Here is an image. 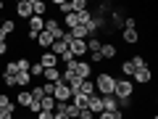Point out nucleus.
Here are the masks:
<instances>
[{
    "label": "nucleus",
    "instance_id": "obj_1",
    "mask_svg": "<svg viewBox=\"0 0 158 119\" xmlns=\"http://www.w3.org/2000/svg\"><path fill=\"white\" fill-rule=\"evenodd\" d=\"M92 82H95L98 95H113V90H116V77H113L111 72H98V77L92 79Z\"/></svg>",
    "mask_w": 158,
    "mask_h": 119
},
{
    "label": "nucleus",
    "instance_id": "obj_2",
    "mask_svg": "<svg viewBox=\"0 0 158 119\" xmlns=\"http://www.w3.org/2000/svg\"><path fill=\"white\" fill-rule=\"evenodd\" d=\"M132 95H135V85H132V79H116L113 98H116V101H129Z\"/></svg>",
    "mask_w": 158,
    "mask_h": 119
},
{
    "label": "nucleus",
    "instance_id": "obj_3",
    "mask_svg": "<svg viewBox=\"0 0 158 119\" xmlns=\"http://www.w3.org/2000/svg\"><path fill=\"white\" fill-rule=\"evenodd\" d=\"M66 72H71V74H77L79 79H90V74H92V66L87 61H71L66 66Z\"/></svg>",
    "mask_w": 158,
    "mask_h": 119
},
{
    "label": "nucleus",
    "instance_id": "obj_4",
    "mask_svg": "<svg viewBox=\"0 0 158 119\" xmlns=\"http://www.w3.org/2000/svg\"><path fill=\"white\" fill-rule=\"evenodd\" d=\"M45 32H48V34H53V40H63L66 29L58 24V19H45Z\"/></svg>",
    "mask_w": 158,
    "mask_h": 119
},
{
    "label": "nucleus",
    "instance_id": "obj_5",
    "mask_svg": "<svg viewBox=\"0 0 158 119\" xmlns=\"http://www.w3.org/2000/svg\"><path fill=\"white\" fill-rule=\"evenodd\" d=\"M37 64L42 69H58V56H53L50 51H42V53H40V58H37Z\"/></svg>",
    "mask_w": 158,
    "mask_h": 119
},
{
    "label": "nucleus",
    "instance_id": "obj_6",
    "mask_svg": "<svg viewBox=\"0 0 158 119\" xmlns=\"http://www.w3.org/2000/svg\"><path fill=\"white\" fill-rule=\"evenodd\" d=\"M69 53L79 61V58L87 53V40H71V42H69Z\"/></svg>",
    "mask_w": 158,
    "mask_h": 119
},
{
    "label": "nucleus",
    "instance_id": "obj_7",
    "mask_svg": "<svg viewBox=\"0 0 158 119\" xmlns=\"http://www.w3.org/2000/svg\"><path fill=\"white\" fill-rule=\"evenodd\" d=\"M53 98H56V103H69V98H71V90H69V87L63 85V82H56Z\"/></svg>",
    "mask_w": 158,
    "mask_h": 119
},
{
    "label": "nucleus",
    "instance_id": "obj_8",
    "mask_svg": "<svg viewBox=\"0 0 158 119\" xmlns=\"http://www.w3.org/2000/svg\"><path fill=\"white\" fill-rule=\"evenodd\" d=\"M132 79H135L137 85H150V79H153V72L148 66H142V69H137L135 74H132Z\"/></svg>",
    "mask_w": 158,
    "mask_h": 119
},
{
    "label": "nucleus",
    "instance_id": "obj_9",
    "mask_svg": "<svg viewBox=\"0 0 158 119\" xmlns=\"http://www.w3.org/2000/svg\"><path fill=\"white\" fill-rule=\"evenodd\" d=\"M29 6H32V16H40V19L48 16V3L45 0H29Z\"/></svg>",
    "mask_w": 158,
    "mask_h": 119
},
{
    "label": "nucleus",
    "instance_id": "obj_10",
    "mask_svg": "<svg viewBox=\"0 0 158 119\" xmlns=\"http://www.w3.org/2000/svg\"><path fill=\"white\" fill-rule=\"evenodd\" d=\"M16 16L19 19H32V6H29V0H19L16 3Z\"/></svg>",
    "mask_w": 158,
    "mask_h": 119
},
{
    "label": "nucleus",
    "instance_id": "obj_11",
    "mask_svg": "<svg viewBox=\"0 0 158 119\" xmlns=\"http://www.w3.org/2000/svg\"><path fill=\"white\" fill-rule=\"evenodd\" d=\"M13 32H16V24H13V19H6V21L0 24V42H3V40H8Z\"/></svg>",
    "mask_w": 158,
    "mask_h": 119
},
{
    "label": "nucleus",
    "instance_id": "obj_12",
    "mask_svg": "<svg viewBox=\"0 0 158 119\" xmlns=\"http://www.w3.org/2000/svg\"><path fill=\"white\" fill-rule=\"evenodd\" d=\"M69 103H71V106H77L79 111H85V108L90 106V98H87V95H82V93H74V95H71V101H69Z\"/></svg>",
    "mask_w": 158,
    "mask_h": 119
},
{
    "label": "nucleus",
    "instance_id": "obj_13",
    "mask_svg": "<svg viewBox=\"0 0 158 119\" xmlns=\"http://www.w3.org/2000/svg\"><path fill=\"white\" fill-rule=\"evenodd\" d=\"M53 42H56V40H53V34H48L45 29H42V32L37 34V45L42 48V51H50V45H53Z\"/></svg>",
    "mask_w": 158,
    "mask_h": 119
},
{
    "label": "nucleus",
    "instance_id": "obj_14",
    "mask_svg": "<svg viewBox=\"0 0 158 119\" xmlns=\"http://www.w3.org/2000/svg\"><path fill=\"white\" fill-rule=\"evenodd\" d=\"M42 29H45V19H40V16H32V19H29V29H27V32L40 34Z\"/></svg>",
    "mask_w": 158,
    "mask_h": 119
},
{
    "label": "nucleus",
    "instance_id": "obj_15",
    "mask_svg": "<svg viewBox=\"0 0 158 119\" xmlns=\"http://www.w3.org/2000/svg\"><path fill=\"white\" fill-rule=\"evenodd\" d=\"M16 87L29 90V87H32V74H29V72H19L16 74Z\"/></svg>",
    "mask_w": 158,
    "mask_h": 119
},
{
    "label": "nucleus",
    "instance_id": "obj_16",
    "mask_svg": "<svg viewBox=\"0 0 158 119\" xmlns=\"http://www.w3.org/2000/svg\"><path fill=\"white\" fill-rule=\"evenodd\" d=\"M116 45H113V42H103L100 45V56H103V61H106V58H116Z\"/></svg>",
    "mask_w": 158,
    "mask_h": 119
},
{
    "label": "nucleus",
    "instance_id": "obj_17",
    "mask_svg": "<svg viewBox=\"0 0 158 119\" xmlns=\"http://www.w3.org/2000/svg\"><path fill=\"white\" fill-rule=\"evenodd\" d=\"M79 93H82V95H87V98H92V95H95V82H92V79H82Z\"/></svg>",
    "mask_w": 158,
    "mask_h": 119
},
{
    "label": "nucleus",
    "instance_id": "obj_18",
    "mask_svg": "<svg viewBox=\"0 0 158 119\" xmlns=\"http://www.w3.org/2000/svg\"><path fill=\"white\" fill-rule=\"evenodd\" d=\"M0 108H3V111H8V114L16 111V103L8 98V93H0Z\"/></svg>",
    "mask_w": 158,
    "mask_h": 119
},
{
    "label": "nucleus",
    "instance_id": "obj_19",
    "mask_svg": "<svg viewBox=\"0 0 158 119\" xmlns=\"http://www.w3.org/2000/svg\"><path fill=\"white\" fill-rule=\"evenodd\" d=\"M42 79H45V82H53V85L61 82V69H45V72H42Z\"/></svg>",
    "mask_w": 158,
    "mask_h": 119
},
{
    "label": "nucleus",
    "instance_id": "obj_20",
    "mask_svg": "<svg viewBox=\"0 0 158 119\" xmlns=\"http://www.w3.org/2000/svg\"><path fill=\"white\" fill-rule=\"evenodd\" d=\"M87 108H90V114H103V98L95 93V95L90 98V106H87Z\"/></svg>",
    "mask_w": 158,
    "mask_h": 119
},
{
    "label": "nucleus",
    "instance_id": "obj_21",
    "mask_svg": "<svg viewBox=\"0 0 158 119\" xmlns=\"http://www.w3.org/2000/svg\"><path fill=\"white\" fill-rule=\"evenodd\" d=\"M103 98V111H118V101L113 95H100Z\"/></svg>",
    "mask_w": 158,
    "mask_h": 119
},
{
    "label": "nucleus",
    "instance_id": "obj_22",
    "mask_svg": "<svg viewBox=\"0 0 158 119\" xmlns=\"http://www.w3.org/2000/svg\"><path fill=\"white\" fill-rule=\"evenodd\" d=\"M87 11V0H69V13H82Z\"/></svg>",
    "mask_w": 158,
    "mask_h": 119
},
{
    "label": "nucleus",
    "instance_id": "obj_23",
    "mask_svg": "<svg viewBox=\"0 0 158 119\" xmlns=\"http://www.w3.org/2000/svg\"><path fill=\"white\" fill-rule=\"evenodd\" d=\"M121 37H124L127 45H135L137 40H140V34H137V29H121Z\"/></svg>",
    "mask_w": 158,
    "mask_h": 119
},
{
    "label": "nucleus",
    "instance_id": "obj_24",
    "mask_svg": "<svg viewBox=\"0 0 158 119\" xmlns=\"http://www.w3.org/2000/svg\"><path fill=\"white\" fill-rule=\"evenodd\" d=\"M66 51H69V45L63 42V40H56V42L50 45V53H53V56H58V58H61V56H63Z\"/></svg>",
    "mask_w": 158,
    "mask_h": 119
},
{
    "label": "nucleus",
    "instance_id": "obj_25",
    "mask_svg": "<svg viewBox=\"0 0 158 119\" xmlns=\"http://www.w3.org/2000/svg\"><path fill=\"white\" fill-rule=\"evenodd\" d=\"M63 24H66V32L69 29H74V27H79V13H66V16H63Z\"/></svg>",
    "mask_w": 158,
    "mask_h": 119
},
{
    "label": "nucleus",
    "instance_id": "obj_26",
    "mask_svg": "<svg viewBox=\"0 0 158 119\" xmlns=\"http://www.w3.org/2000/svg\"><path fill=\"white\" fill-rule=\"evenodd\" d=\"M53 108H56V98L53 95H45L40 101V111H53Z\"/></svg>",
    "mask_w": 158,
    "mask_h": 119
},
{
    "label": "nucleus",
    "instance_id": "obj_27",
    "mask_svg": "<svg viewBox=\"0 0 158 119\" xmlns=\"http://www.w3.org/2000/svg\"><path fill=\"white\" fill-rule=\"evenodd\" d=\"M132 74H135L132 61H124V64H121V79H132Z\"/></svg>",
    "mask_w": 158,
    "mask_h": 119
},
{
    "label": "nucleus",
    "instance_id": "obj_28",
    "mask_svg": "<svg viewBox=\"0 0 158 119\" xmlns=\"http://www.w3.org/2000/svg\"><path fill=\"white\" fill-rule=\"evenodd\" d=\"M16 103L27 108L29 103H32V95H29V90H21V93H19V95H16Z\"/></svg>",
    "mask_w": 158,
    "mask_h": 119
},
{
    "label": "nucleus",
    "instance_id": "obj_29",
    "mask_svg": "<svg viewBox=\"0 0 158 119\" xmlns=\"http://www.w3.org/2000/svg\"><path fill=\"white\" fill-rule=\"evenodd\" d=\"M100 45H103V42L98 37H90V40H87V53H100Z\"/></svg>",
    "mask_w": 158,
    "mask_h": 119
},
{
    "label": "nucleus",
    "instance_id": "obj_30",
    "mask_svg": "<svg viewBox=\"0 0 158 119\" xmlns=\"http://www.w3.org/2000/svg\"><path fill=\"white\" fill-rule=\"evenodd\" d=\"M3 74H11V77H16V74H19L16 61H8V64H6V69H3Z\"/></svg>",
    "mask_w": 158,
    "mask_h": 119
},
{
    "label": "nucleus",
    "instance_id": "obj_31",
    "mask_svg": "<svg viewBox=\"0 0 158 119\" xmlns=\"http://www.w3.org/2000/svg\"><path fill=\"white\" fill-rule=\"evenodd\" d=\"M66 119H79V108L71 106V103H66Z\"/></svg>",
    "mask_w": 158,
    "mask_h": 119
},
{
    "label": "nucleus",
    "instance_id": "obj_32",
    "mask_svg": "<svg viewBox=\"0 0 158 119\" xmlns=\"http://www.w3.org/2000/svg\"><path fill=\"white\" fill-rule=\"evenodd\" d=\"M16 66H19V72H29L32 61H29V58H16Z\"/></svg>",
    "mask_w": 158,
    "mask_h": 119
},
{
    "label": "nucleus",
    "instance_id": "obj_33",
    "mask_svg": "<svg viewBox=\"0 0 158 119\" xmlns=\"http://www.w3.org/2000/svg\"><path fill=\"white\" fill-rule=\"evenodd\" d=\"M129 61H132V66H135V72H137V69H142V66H148V64H145V58H142V56H132Z\"/></svg>",
    "mask_w": 158,
    "mask_h": 119
},
{
    "label": "nucleus",
    "instance_id": "obj_34",
    "mask_svg": "<svg viewBox=\"0 0 158 119\" xmlns=\"http://www.w3.org/2000/svg\"><path fill=\"white\" fill-rule=\"evenodd\" d=\"M42 72H45V69L40 66V64H37V61H34V64H32V66H29V74H32V77H42Z\"/></svg>",
    "mask_w": 158,
    "mask_h": 119
},
{
    "label": "nucleus",
    "instance_id": "obj_35",
    "mask_svg": "<svg viewBox=\"0 0 158 119\" xmlns=\"http://www.w3.org/2000/svg\"><path fill=\"white\" fill-rule=\"evenodd\" d=\"M3 85H6V87H16V77H11V74H3Z\"/></svg>",
    "mask_w": 158,
    "mask_h": 119
},
{
    "label": "nucleus",
    "instance_id": "obj_36",
    "mask_svg": "<svg viewBox=\"0 0 158 119\" xmlns=\"http://www.w3.org/2000/svg\"><path fill=\"white\" fill-rule=\"evenodd\" d=\"M29 111H32V117H37V114H40V101H32V103H29Z\"/></svg>",
    "mask_w": 158,
    "mask_h": 119
},
{
    "label": "nucleus",
    "instance_id": "obj_37",
    "mask_svg": "<svg viewBox=\"0 0 158 119\" xmlns=\"http://www.w3.org/2000/svg\"><path fill=\"white\" fill-rule=\"evenodd\" d=\"M8 51H11V45H8V40H3V42H0V58L6 56Z\"/></svg>",
    "mask_w": 158,
    "mask_h": 119
},
{
    "label": "nucleus",
    "instance_id": "obj_38",
    "mask_svg": "<svg viewBox=\"0 0 158 119\" xmlns=\"http://www.w3.org/2000/svg\"><path fill=\"white\" fill-rule=\"evenodd\" d=\"M98 119H116V111H103L98 114Z\"/></svg>",
    "mask_w": 158,
    "mask_h": 119
},
{
    "label": "nucleus",
    "instance_id": "obj_39",
    "mask_svg": "<svg viewBox=\"0 0 158 119\" xmlns=\"http://www.w3.org/2000/svg\"><path fill=\"white\" fill-rule=\"evenodd\" d=\"M113 24H116V27H124V19H121V13H113Z\"/></svg>",
    "mask_w": 158,
    "mask_h": 119
},
{
    "label": "nucleus",
    "instance_id": "obj_40",
    "mask_svg": "<svg viewBox=\"0 0 158 119\" xmlns=\"http://www.w3.org/2000/svg\"><path fill=\"white\" fill-rule=\"evenodd\" d=\"M79 119H95V114H90V108H85V111H79Z\"/></svg>",
    "mask_w": 158,
    "mask_h": 119
},
{
    "label": "nucleus",
    "instance_id": "obj_41",
    "mask_svg": "<svg viewBox=\"0 0 158 119\" xmlns=\"http://www.w3.org/2000/svg\"><path fill=\"white\" fill-rule=\"evenodd\" d=\"M34 119H53V111H40Z\"/></svg>",
    "mask_w": 158,
    "mask_h": 119
},
{
    "label": "nucleus",
    "instance_id": "obj_42",
    "mask_svg": "<svg viewBox=\"0 0 158 119\" xmlns=\"http://www.w3.org/2000/svg\"><path fill=\"white\" fill-rule=\"evenodd\" d=\"M90 61H92V64H100L103 56H100V53H90Z\"/></svg>",
    "mask_w": 158,
    "mask_h": 119
},
{
    "label": "nucleus",
    "instance_id": "obj_43",
    "mask_svg": "<svg viewBox=\"0 0 158 119\" xmlns=\"http://www.w3.org/2000/svg\"><path fill=\"white\" fill-rule=\"evenodd\" d=\"M0 119H13V114H8V111H3V114H0Z\"/></svg>",
    "mask_w": 158,
    "mask_h": 119
},
{
    "label": "nucleus",
    "instance_id": "obj_44",
    "mask_svg": "<svg viewBox=\"0 0 158 119\" xmlns=\"http://www.w3.org/2000/svg\"><path fill=\"white\" fill-rule=\"evenodd\" d=\"M0 11H6V3H3V0H0Z\"/></svg>",
    "mask_w": 158,
    "mask_h": 119
},
{
    "label": "nucleus",
    "instance_id": "obj_45",
    "mask_svg": "<svg viewBox=\"0 0 158 119\" xmlns=\"http://www.w3.org/2000/svg\"><path fill=\"white\" fill-rule=\"evenodd\" d=\"M24 119H34V117H24Z\"/></svg>",
    "mask_w": 158,
    "mask_h": 119
}]
</instances>
